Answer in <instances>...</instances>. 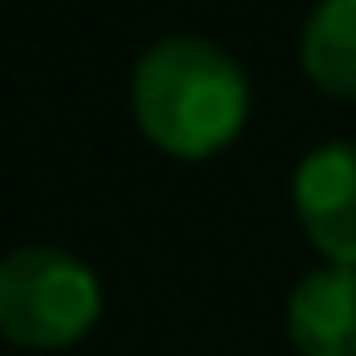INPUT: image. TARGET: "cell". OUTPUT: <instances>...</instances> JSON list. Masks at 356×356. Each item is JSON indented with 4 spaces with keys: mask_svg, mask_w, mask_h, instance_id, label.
I'll return each mask as SVG.
<instances>
[{
    "mask_svg": "<svg viewBox=\"0 0 356 356\" xmlns=\"http://www.w3.org/2000/svg\"><path fill=\"white\" fill-rule=\"evenodd\" d=\"M293 215L327 264L356 268V142H322L298 161Z\"/></svg>",
    "mask_w": 356,
    "mask_h": 356,
    "instance_id": "3957f363",
    "label": "cell"
},
{
    "mask_svg": "<svg viewBox=\"0 0 356 356\" xmlns=\"http://www.w3.org/2000/svg\"><path fill=\"white\" fill-rule=\"evenodd\" d=\"M288 341L298 356H356V268L322 264L293 283Z\"/></svg>",
    "mask_w": 356,
    "mask_h": 356,
    "instance_id": "277c9868",
    "label": "cell"
},
{
    "mask_svg": "<svg viewBox=\"0 0 356 356\" xmlns=\"http://www.w3.org/2000/svg\"><path fill=\"white\" fill-rule=\"evenodd\" d=\"M127 103L137 132L161 156L210 161L244 132L254 93L229 49L200 35H166L137 54Z\"/></svg>",
    "mask_w": 356,
    "mask_h": 356,
    "instance_id": "6da1fadb",
    "label": "cell"
},
{
    "mask_svg": "<svg viewBox=\"0 0 356 356\" xmlns=\"http://www.w3.org/2000/svg\"><path fill=\"white\" fill-rule=\"evenodd\" d=\"M103 317L98 273L54 244H20L0 254V337L30 351H64Z\"/></svg>",
    "mask_w": 356,
    "mask_h": 356,
    "instance_id": "7a4b0ae2",
    "label": "cell"
},
{
    "mask_svg": "<svg viewBox=\"0 0 356 356\" xmlns=\"http://www.w3.org/2000/svg\"><path fill=\"white\" fill-rule=\"evenodd\" d=\"M298 64L327 98H356V0H317L298 35Z\"/></svg>",
    "mask_w": 356,
    "mask_h": 356,
    "instance_id": "5b68a950",
    "label": "cell"
}]
</instances>
